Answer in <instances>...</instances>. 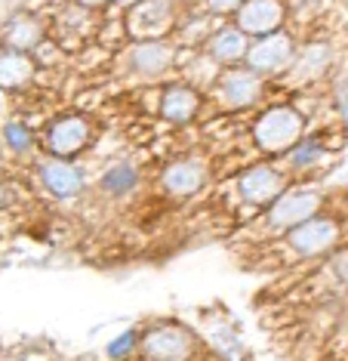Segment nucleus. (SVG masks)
<instances>
[{"label":"nucleus","instance_id":"1","mask_svg":"<svg viewBox=\"0 0 348 361\" xmlns=\"http://www.w3.org/2000/svg\"><path fill=\"white\" fill-rule=\"evenodd\" d=\"M305 133H309V114L293 102L268 105L250 124V142L256 154H265V158H284Z\"/></svg>","mask_w":348,"mask_h":361},{"label":"nucleus","instance_id":"2","mask_svg":"<svg viewBox=\"0 0 348 361\" xmlns=\"http://www.w3.org/2000/svg\"><path fill=\"white\" fill-rule=\"evenodd\" d=\"M201 352V336L182 322H157L145 327L142 336H139L142 361H197Z\"/></svg>","mask_w":348,"mask_h":361},{"label":"nucleus","instance_id":"3","mask_svg":"<svg viewBox=\"0 0 348 361\" xmlns=\"http://www.w3.org/2000/svg\"><path fill=\"white\" fill-rule=\"evenodd\" d=\"M342 241H345L342 216L324 213V210L314 213L305 223L293 226L290 232H284V244L299 259H327Z\"/></svg>","mask_w":348,"mask_h":361},{"label":"nucleus","instance_id":"4","mask_svg":"<svg viewBox=\"0 0 348 361\" xmlns=\"http://www.w3.org/2000/svg\"><path fill=\"white\" fill-rule=\"evenodd\" d=\"M324 201H327V192H324V185H318V183L287 185L284 195L265 210L262 219L271 232L284 235L293 226H299V223H305V219H311L314 213L324 210Z\"/></svg>","mask_w":348,"mask_h":361},{"label":"nucleus","instance_id":"5","mask_svg":"<svg viewBox=\"0 0 348 361\" xmlns=\"http://www.w3.org/2000/svg\"><path fill=\"white\" fill-rule=\"evenodd\" d=\"M265 90H268V84H265L262 75H256L247 65H231V68H222V75L216 78V84L210 87L206 96H210V102L219 111L235 114V111H247L253 105H259Z\"/></svg>","mask_w":348,"mask_h":361},{"label":"nucleus","instance_id":"6","mask_svg":"<svg viewBox=\"0 0 348 361\" xmlns=\"http://www.w3.org/2000/svg\"><path fill=\"white\" fill-rule=\"evenodd\" d=\"M96 139V124L80 111H68V114H56L53 121L44 127L40 145L46 154L53 158H77L80 152H87Z\"/></svg>","mask_w":348,"mask_h":361},{"label":"nucleus","instance_id":"7","mask_svg":"<svg viewBox=\"0 0 348 361\" xmlns=\"http://www.w3.org/2000/svg\"><path fill=\"white\" fill-rule=\"evenodd\" d=\"M290 185L287 173L280 167H275L271 161H256V164H247L244 170L237 173L235 179V192L237 198L247 204V207L253 210H268L271 204H275L280 195H284V188Z\"/></svg>","mask_w":348,"mask_h":361},{"label":"nucleus","instance_id":"8","mask_svg":"<svg viewBox=\"0 0 348 361\" xmlns=\"http://www.w3.org/2000/svg\"><path fill=\"white\" fill-rule=\"evenodd\" d=\"M296 50H299L296 37L290 35L287 28H280V31H271V35L253 37L244 65H247V68H253L256 75H262L265 80H268V78H280L290 65H293Z\"/></svg>","mask_w":348,"mask_h":361},{"label":"nucleus","instance_id":"9","mask_svg":"<svg viewBox=\"0 0 348 361\" xmlns=\"http://www.w3.org/2000/svg\"><path fill=\"white\" fill-rule=\"evenodd\" d=\"M206 179H210V164L204 158H197V154H182V158L170 161L167 167H163L161 173V188L167 198H192L197 195L201 188L206 185Z\"/></svg>","mask_w":348,"mask_h":361},{"label":"nucleus","instance_id":"10","mask_svg":"<svg viewBox=\"0 0 348 361\" xmlns=\"http://www.w3.org/2000/svg\"><path fill=\"white\" fill-rule=\"evenodd\" d=\"M235 25L244 31L247 37H262L271 31H280L290 19V4L287 0H244L240 10L231 16Z\"/></svg>","mask_w":348,"mask_h":361},{"label":"nucleus","instance_id":"11","mask_svg":"<svg viewBox=\"0 0 348 361\" xmlns=\"http://www.w3.org/2000/svg\"><path fill=\"white\" fill-rule=\"evenodd\" d=\"M179 47L170 40H132L127 50V68L139 78H163L179 65Z\"/></svg>","mask_w":348,"mask_h":361},{"label":"nucleus","instance_id":"12","mask_svg":"<svg viewBox=\"0 0 348 361\" xmlns=\"http://www.w3.org/2000/svg\"><path fill=\"white\" fill-rule=\"evenodd\" d=\"M333 47L327 44V40H309V44H302L299 50H296V59L293 65L284 71L287 84L290 87H311L318 84V80H324L330 75V68H333Z\"/></svg>","mask_w":348,"mask_h":361},{"label":"nucleus","instance_id":"13","mask_svg":"<svg viewBox=\"0 0 348 361\" xmlns=\"http://www.w3.org/2000/svg\"><path fill=\"white\" fill-rule=\"evenodd\" d=\"M204 111V93L185 80H173V84L161 87V99H157V114L173 127H185L197 121Z\"/></svg>","mask_w":348,"mask_h":361},{"label":"nucleus","instance_id":"14","mask_svg":"<svg viewBox=\"0 0 348 361\" xmlns=\"http://www.w3.org/2000/svg\"><path fill=\"white\" fill-rule=\"evenodd\" d=\"M37 176H40V185L59 201L77 198V195H84V188H87L84 170L74 167V164L65 161V158H53V154H46V158L37 164Z\"/></svg>","mask_w":348,"mask_h":361},{"label":"nucleus","instance_id":"15","mask_svg":"<svg viewBox=\"0 0 348 361\" xmlns=\"http://www.w3.org/2000/svg\"><path fill=\"white\" fill-rule=\"evenodd\" d=\"M49 37V25L31 10H19L4 22L0 31V47L6 50H22V53H35L40 44Z\"/></svg>","mask_w":348,"mask_h":361},{"label":"nucleus","instance_id":"16","mask_svg":"<svg viewBox=\"0 0 348 361\" xmlns=\"http://www.w3.org/2000/svg\"><path fill=\"white\" fill-rule=\"evenodd\" d=\"M93 31H96L93 10H84V6H77L74 0L65 4L53 19V37L62 50H77V47H84Z\"/></svg>","mask_w":348,"mask_h":361},{"label":"nucleus","instance_id":"17","mask_svg":"<svg viewBox=\"0 0 348 361\" xmlns=\"http://www.w3.org/2000/svg\"><path fill=\"white\" fill-rule=\"evenodd\" d=\"M330 149L333 152L342 149V145H333V130L330 127L309 130V133H305L299 142L284 154V161H287L290 170H314L330 154Z\"/></svg>","mask_w":348,"mask_h":361},{"label":"nucleus","instance_id":"18","mask_svg":"<svg viewBox=\"0 0 348 361\" xmlns=\"http://www.w3.org/2000/svg\"><path fill=\"white\" fill-rule=\"evenodd\" d=\"M216 59L222 68H231V65H244L247 62V50H250V37L240 31L235 22L231 25H216L213 35L206 37V44L201 47Z\"/></svg>","mask_w":348,"mask_h":361},{"label":"nucleus","instance_id":"19","mask_svg":"<svg viewBox=\"0 0 348 361\" xmlns=\"http://www.w3.org/2000/svg\"><path fill=\"white\" fill-rule=\"evenodd\" d=\"M40 62L35 53L0 47V90H25L37 78Z\"/></svg>","mask_w":348,"mask_h":361},{"label":"nucleus","instance_id":"20","mask_svg":"<svg viewBox=\"0 0 348 361\" xmlns=\"http://www.w3.org/2000/svg\"><path fill=\"white\" fill-rule=\"evenodd\" d=\"M179 71H182V80H185V84L197 87L201 93L204 90L210 93V87L216 84V78L222 75V65L206 50H192L188 56L179 53Z\"/></svg>","mask_w":348,"mask_h":361},{"label":"nucleus","instance_id":"21","mask_svg":"<svg viewBox=\"0 0 348 361\" xmlns=\"http://www.w3.org/2000/svg\"><path fill=\"white\" fill-rule=\"evenodd\" d=\"M139 170L132 167V164H111V167H105L102 179H99V188H102V195H108V198H123V195H132L139 188Z\"/></svg>","mask_w":348,"mask_h":361},{"label":"nucleus","instance_id":"22","mask_svg":"<svg viewBox=\"0 0 348 361\" xmlns=\"http://www.w3.org/2000/svg\"><path fill=\"white\" fill-rule=\"evenodd\" d=\"M4 145L15 154H25L35 149V130L25 124L22 118H10L4 124Z\"/></svg>","mask_w":348,"mask_h":361},{"label":"nucleus","instance_id":"23","mask_svg":"<svg viewBox=\"0 0 348 361\" xmlns=\"http://www.w3.org/2000/svg\"><path fill=\"white\" fill-rule=\"evenodd\" d=\"M206 336H210V346L216 349L225 361H240L244 358V343H240V336L231 331L228 324L225 327H213Z\"/></svg>","mask_w":348,"mask_h":361},{"label":"nucleus","instance_id":"24","mask_svg":"<svg viewBox=\"0 0 348 361\" xmlns=\"http://www.w3.org/2000/svg\"><path fill=\"white\" fill-rule=\"evenodd\" d=\"M139 331H123L120 336H114V340L105 346V355H108L111 361H127L132 352L139 349Z\"/></svg>","mask_w":348,"mask_h":361},{"label":"nucleus","instance_id":"25","mask_svg":"<svg viewBox=\"0 0 348 361\" xmlns=\"http://www.w3.org/2000/svg\"><path fill=\"white\" fill-rule=\"evenodd\" d=\"M324 269H327L330 275H333V281H336L339 287H348V241H342L333 253H330Z\"/></svg>","mask_w":348,"mask_h":361},{"label":"nucleus","instance_id":"26","mask_svg":"<svg viewBox=\"0 0 348 361\" xmlns=\"http://www.w3.org/2000/svg\"><path fill=\"white\" fill-rule=\"evenodd\" d=\"M333 102H336L339 114H342V121H348V71L336 78V84H333Z\"/></svg>","mask_w":348,"mask_h":361},{"label":"nucleus","instance_id":"27","mask_svg":"<svg viewBox=\"0 0 348 361\" xmlns=\"http://www.w3.org/2000/svg\"><path fill=\"white\" fill-rule=\"evenodd\" d=\"M201 4L210 16H235L244 0H201Z\"/></svg>","mask_w":348,"mask_h":361},{"label":"nucleus","instance_id":"28","mask_svg":"<svg viewBox=\"0 0 348 361\" xmlns=\"http://www.w3.org/2000/svg\"><path fill=\"white\" fill-rule=\"evenodd\" d=\"M77 6H84V10H93V13H99V10H105V6H111L114 0H74Z\"/></svg>","mask_w":348,"mask_h":361},{"label":"nucleus","instance_id":"29","mask_svg":"<svg viewBox=\"0 0 348 361\" xmlns=\"http://www.w3.org/2000/svg\"><path fill=\"white\" fill-rule=\"evenodd\" d=\"M114 4H120L123 10H127V6H132V4H139V0H114Z\"/></svg>","mask_w":348,"mask_h":361},{"label":"nucleus","instance_id":"30","mask_svg":"<svg viewBox=\"0 0 348 361\" xmlns=\"http://www.w3.org/2000/svg\"><path fill=\"white\" fill-rule=\"evenodd\" d=\"M0 361H22V358H0Z\"/></svg>","mask_w":348,"mask_h":361},{"label":"nucleus","instance_id":"31","mask_svg":"<svg viewBox=\"0 0 348 361\" xmlns=\"http://www.w3.org/2000/svg\"><path fill=\"white\" fill-rule=\"evenodd\" d=\"M345 318H348V300H345Z\"/></svg>","mask_w":348,"mask_h":361},{"label":"nucleus","instance_id":"32","mask_svg":"<svg viewBox=\"0 0 348 361\" xmlns=\"http://www.w3.org/2000/svg\"><path fill=\"white\" fill-rule=\"evenodd\" d=\"M0 111H4V99H0Z\"/></svg>","mask_w":348,"mask_h":361},{"label":"nucleus","instance_id":"33","mask_svg":"<svg viewBox=\"0 0 348 361\" xmlns=\"http://www.w3.org/2000/svg\"><path fill=\"white\" fill-rule=\"evenodd\" d=\"M0 154H4V145H0Z\"/></svg>","mask_w":348,"mask_h":361},{"label":"nucleus","instance_id":"34","mask_svg":"<svg viewBox=\"0 0 348 361\" xmlns=\"http://www.w3.org/2000/svg\"><path fill=\"white\" fill-rule=\"evenodd\" d=\"M185 4H194V0H185Z\"/></svg>","mask_w":348,"mask_h":361}]
</instances>
